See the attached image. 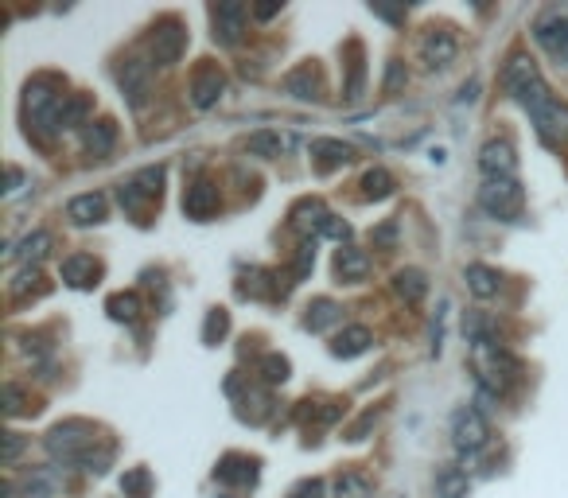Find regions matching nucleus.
<instances>
[{
    "instance_id": "f257e3e1",
    "label": "nucleus",
    "mask_w": 568,
    "mask_h": 498,
    "mask_svg": "<svg viewBox=\"0 0 568 498\" xmlns=\"http://www.w3.org/2000/svg\"><path fill=\"white\" fill-rule=\"evenodd\" d=\"M471 366H475V378H479L483 397H502V393L510 390L514 374H518V362L510 358V351L498 339L471 343Z\"/></svg>"
},
{
    "instance_id": "f03ea898",
    "label": "nucleus",
    "mask_w": 568,
    "mask_h": 498,
    "mask_svg": "<svg viewBox=\"0 0 568 498\" xmlns=\"http://www.w3.org/2000/svg\"><path fill=\"white\" fill-rule=\"evenodd\" d=\"M502 86H506V94L526 109V113H537L545 102H553V94H549L545 78L537 71V63H533L530 55H522V51L506 59V67H502Z\"/></svg>"
},
{
    "instance_id": "7ed1b4c3",
    "label": "nucleus",
    "mask_w": 568,
    "mask_h": 498,
    "mask_svg": "<svg viewBox=\"0 0 568 498\" xmlns=\"http://www.w3.org/2000/svg\"><path fill=\"white\" fill-rule=\"evenodd\" d=\"M47 456L55 463H63V467H82V460L98 448V436H94V428L86 425V421H63V425H55L47 432Z\"/></svg>"
},
{
    "instance_id": "20e7f679",
    "label": "nucleus",
    "mask_w": 568,
    "mask_h": 498,
    "mask_svg": "<svg viewBox=\"0 0 568 498\" xmlns=\"http://www.w3.org/2000/svg\"><path fill=\"white\" fill-rule=\"evenodd\" d=\"M533 39L541 43V51L568 71V4H549L537 12L533 20Z\"/></svg>"
},
{
    "instance_id": "39448f33",
    "label": "nucleus",
    "mask_w": 568,
    "mask_h": 498,
    "mask_svg": "<svg viewBox=\"0 0 568 498\" xmlns=\"http://www.w3.org/2000/svg\"><path fill=\"white\" fill-rule=\"evenodd\" d=\"M479 207L491 218H518L522 207H526V191H522L518 179H483Z\"/></svg>"
},
{
    "instance_id": "423d86ee",
    "label": "nucleus",
    "mask_w": 568,
    "mask_h": 498,
    "mask_svg": "<svg viewBox=\"0 0 568 498\" xmlns=\"http://www.w3.org/2000/svg\"><path fill=\"white\" fill-rule=\"evenodd\" d=\"M183 51H187V28L179 24L176 16L160 20V24L152 28V36H148V55H152V63H156V67H176L179 59H183Z\"/></svg>"
},
{
    "instance_id": "0eeeda50",
    "label": "nucleus",
    "mask_w": 568,
    "mask_h": 498,
    "mask_svg": "<svg viewBox=\"0 0 568 498\" xmlns=\"http://www.w3.org/2000/svg\"><path fill=\"white\" fill-rule=\"evenodd\" d=\"M487 440H491V425H487L483 409H475V405L456 409V417H452V444L460 448V456H475L479 448H487Z\"/></svg>"
},
{
    "instance_id": "6e6552de",
    "label": "nucleus",
    "mask_w": 568,
    "mask_h": 498,
    "mask_svg": "<svg viewBox=\"0 0 568 498\" xmlns=\"http://www.w3.org/2000/svg\"><path fill=\"white\" fill-rule=\"evenodd\" d=\"M246 20L249 8L242 0H222L211 8V36L218 47H238L246 36Z\"/></svg>"
},
{
    "instance_id": "1a4fd4ad",
    "label": "nucleus",
    "mask_w": 568,
    "mask_h": 498,
    "mask_svg": "<svg viewBox=\"0 0 568 498\" xmlns=\"http://www.w3.org/2000/svg\"><path fill=\"white\" fill-rule=\"evenodd\" d=\"M117 86H121V94H125L129 106L144 109L148 106V94H152V63H144V59H121Z\"/></svg>"
},
{
    "instance_id": "9d476101",
    "label": "nucleus",
    "mask_w": 568,
    "mask_h": 498,
    "mask_svg": "<svg viewBox=\"0 0 568 498\" xmlns=\"http://www.w3.org/2000/svg\"><path fill=\"white\" fill-rule=\"evenodd\" d=\"M533 117V129H537V137L549 144V148H561L568 144V106L565 102H545V106L530 113Z\"/></svg>"
},
{
    "instance_id": "9b49d317",
    "label": "nucleus",
    "mask_w": 568,
    "mask_h": 498,
    "mask_svg": "<svg viewBox=\"0 0 568 498\" xmlns=\"http://www.w3.org/2000/svg\"><path fill=\"white\" fill-rule=\"evenodd\" d=\"M479 172L487 179H514L518 176V152L510 141H487L479 152Z\"/></svg>"
},
{
    "instance_id": "f8f14e48",
    "label": "nucleus",
    "mask_w": 568,
    "mask_h": 498,
    "mask_svg": "<svg viewBox=\"0 0 568 498\" xmlns=\"http://www.w3.org/2000/svg\"><path fill=\"white\" fill-rule=\"evenodd\" d=\"M218 203H222V195H218V183H214V179H195V183L183 191V214L195 218V222H207L211 214H218Z\"/></svg>"
},
{
    "instance_id": "ddd939ff",
    "label": "nucleus",
    "mask_w": 568,
    "mask_h": 498,
    "mask_svg": "<svg viewBox=\"0 0 568 498\" xmlns=\"http://www.w3.org/2000/svg\"><path fill=\"white\" fill-rule=\"evenodd\" d=\"M456 51H460V43H456V36L448 28H428L425 39H421V63H425L428 71L448 67L456 59Z\"/></svg>"
},
{
    "instance_id": "4468645a",
    "label": "nucleus",
    "mask_w": 568,
    "mask_h": 498,
    "mask_svg": "<svg viewBox=\"0 0 568 498\" xmlns=\"http://www.w3.org/2000/svg\"><path fill=\"white\" fill-rule=\"evenodd\" d=\"M222 94H226V74L218 67H199L195 78H191V102H195V109L218 106Z\"/></svg>"
},
{
    "instance_id": "2eb2a0df",
    "label": "nucleus",
    "mask_w": 568,
    "mask_h": 498,
    "mask_svg": "<svg viewBox=\"0 0 568 498\" xmlns=\"http://www.w3.org/2000/svg\"><path fill=\"white\" fill-rule=\"evenodd\" d=\"M331 211L323 207L320 199H304L292 207V230L304 234V238H323V226H327Z\"/></svg>"
},
{
    "instance_id": "dca6fc26",
    "label": "nucleus",
    "mask_w": 568,
    "mask_h": 498,
    "mask_svg": "<svg viewBox=\"0 0 568 498\" xmlns=\"http://www.w3.org/2000/svg\"><path fill=\"white\" fill-rule=\"evenodd\" d=\"M312 160H316L320 172H335V168H347L355 160V148L343 141H331V137H320V141H312Z\"/></svg>"
},
{
    "instance_id": "f3484780",
    "label": "nucleus",
    "mask_w": 568,
    "mask_h": 498,
    "mask_svg": "<svg viewBox=\"0 0 568 498\" xmlns=\"http://www.w3.org/2000/svg\"><path fill=\"white\" fill-rule=\"evenodd\" d=\"M284 90H288L292 98H300V102H320L323 78H320V71L308 63V67H296V71L284 78Z\"/></svg>"
},
{
    "instance_id": "a211bd4d",
    "label": "nucleus",
    "mask_w": 568,
    "mask_h": 498,
    "mask_svg": "<svg viewBox=\"0 0 568 498\" xmlns=\"http://www.w3.org/2000/svg\"><path fill=\"white\" fill-rule=\"evenodd\" d=\"M370 343H374V335H370V327H362V323H351V327H343L339 335H335V343H331V355L335 358H358L370 351Z\"/></svg>"
},
{
    "instance_id": "6ab92c4d",
    "label": "nucleus",
    "mask_w": 568,
    "mask_h": 498,
    "mask_svg": "<svg viewBox=\"0 0 568 498\" xmlns=\"http://www.w3.org/2000/svg\"><path fill=\"white\" fill-rule=\"evenodd\" d=\"M82 144H86V152H90V156H109V152H113V144H117V121H113V117H98V121H90V125L82 129Z\"/></svg>"
},
{
    "instance_id": "aec40b11",
    "label": "nucleus",
    "mask_w": 568,
    "mask_h": 498,
    "mask_svg": "<svg viewBox=\"0 0 568 498\" xmlns=\"http://www.w3.org/2000/svg\"><path fill=\"white\" fill-rule=\"evenodd\" d=\"M67 218H71L74 226H98L106 218V195H98V191L74 195L71 203H67Z\"/></svg>"
},
{
    "instance_id": "412c9836",
    "label": "nucleus",
    "mask_w": 568,
    "mask_h": 498,
    "mask_svg": "<svg viewBox=\"0 0 568 498\" xmlns=\"http://www.w3.org/2000/svg\"><path fill=\"white\" fill-rule=\"evenodd\" d=\"M98 277H102V265L94 257H86V253H74V257L63 261V281L71 288H94Z\"/></svg>"
},
{
    "instance_id": "4be33fe9",
    "label": "nucleus",
    "mask_w": 568,
    "mask_h": 498,
    "mask_svg": "<svg viewBox=\"0 0 568 498\" xmlns=\"http://www.w3.org/2000/svg\"><path fill=\"white\" fill-rule=\"evenodd\" d=\"M370 273V253L358 246H343L335 253V277L339 281H362Z\"/></svg>"
},
{
    "instance_id": "5701e85b",
    "label": "nucleus",
    "mask_w": 568,
    "mask_h": 498,
    "mask_svg": "<svg viewBox=\"0 0 568 498\" xmlns=\"http://www.w3.org/2000/svg\"><path fill=\"white\" fill-rule=\"evenodd\" d=\"M214 475L222 483L246 487V483H257V460H249V456H222V463L214 467Z\"/></svg>"
},
{
    "instance_id": "b1692460",
    "label": "nucleus",
    "mask_w": 568,
    "mask_h": 498,
    "mask_svg": "<svg viewBox=\"0 0 568 498\" xmlns=\"http://www.w3.org/2000/svg\"><path fill=\"white\" fill-rule=\"evenodd\" d=\"M393 292H397L405 304H421L428 296V277L421 269H413V265H409V269H397V273H393Z\"/></svg>"
},
{
    "instance_id": "393cba45",
    "label": "nucleus",
    "mask_w": 568,
    "mask_h": 498,
    "mask_svg": "<svg viewBox=\"0 0 568 498\" xmlns=\"http://www.w3.org/2000/svg\"><path fill=\"white\" fill-rule=\"evenodd\" d=\"M47 249H51V234H47V230H36V234H28L20 246L8 249V261H24L28 269H36L39 261L47 257Z\"/></svg>"
},
{
    "instance_id": "a878e982",
    "label": "nucleus",
    "mask_w": 568,
    "mask_h": 498,
    "mask_svg": "<svg viewBox=\"0 0 568 498\" xmlns=\"http://www.w3.org/2000/svg\"><path fill=\"white\" fill-rule=\"evenodd\" d=\"M288 148H292V137L288 133H273V129H261V133H253L246 141L249 156H261V160H273V156H281Z\"/></svg>"
},
{
    "instance_id": "bb28decb",
    "label": "nucleus",
    "mask_w": 568,
    "mask_h": 498,
    "mask_svg": "<svg viewBox=\"0 0 568 498\" xmlns=\"http://www.w3.org/2000/svg\"><path fill=\"white\" fill-rule=\"evenodd\" d=\"M467 491H471L467 471H460V467H440L436 471V498H467Z\"/></svg>"
},
{
    "instance_id": "cd10ccee",
    "label": "nucleus",
    "mask_w": 568,
    "mask_h": 498,
    "mask_svg": "<svg viewBox=\"0 0 568 498\" xmlns=\"http://www.w3.org/2000/svg\"><path fill=\"white\" fill-rule=\"evenodd\" d=\"M467 288H471V296H479V300H491L498 292V273L491 265H467Z\"/></svg>"
},
{
    "instance_id": "c85d7f7f",
    "label": "nucleus",
    "mask_w": 568,
    "mask_h": 498,
    "mask_svg": "<svg viewBox=\"0 0 568 498\" xmlns=\"http://www.w3.org/2000/svg\"><path fill=\"white\" fill-rule=\"evenodd\" d=\"M106 312H109V320L133 323L141 316V296H137V292H117V296L106 300Z\"/></svg>"
},
{
    "instance_id": "c756f323",
    "label": "nucleus",
    "mask_w": 568,
    "mask_h": 498,
    "mask_svg": "<svg viewBox=\"0 0 568 498\" xmlns=\"http://www.w3.org/2000/svg\"><path fill=\"white\" fill-rule=\"evenodd\" d=\"M335 320H339V304H335V300H327V296H320V300H312V304H308L304 327H308V331H327Z\"/></svg>"
},
{
    "instance_id": "7c9ffc66",
    "label": "nucleus",
    "mask_w": 568,
    "mask_h": 498,
    "mask_svg": "<svg viewBox=\"0 0 568 498\" xmlns=\"http://www.w3.org/2000/svg\"><path fill=\"white\" fill-rule=\"evenodd\" d=\"M242 296H284V288L273 281V273H265V269H253L242 277V285H238Z\"/></svg>"
},
{
    "instance_id": "2f4dec72",
    "label": "nucleus",
    "mask_w": 568,
    "mask_h": 498,
    "mask_svg": "<svg viewBox=\"0 0 568 498\" xmlns=\"http://www.w3.org/2000/svg\"><path fill=\"white\" fill-rule=\"evenodd\" d=\"M257 374H261V382H265V386H284V382H288V374H292V366H288V358L273 351V355H261Z\"/></svg>"
},
{
    "instance_id": "473e14b6",
    "label": "nucleus",
    "mask_w": 568,
    "mask_h": 498,
    "mask_svg": "<svg viewBox=\"0 0 568 498\" xmlns=\"http://www.w3.org/2000/svg\"><path fill=\"white\" fill-rule=\"evenodd\" d=\"M335 495L339 498H374V483H370L366 475H358V471H343V475L335 479Z\"/></svg>"
},
{
    "instance_id": "72a5a7b5",
    "label": "nucleus",
    "mask_w": 568,
    "mask_h": 498,
    "mask_svg": "<svg viewBox=\"0 0 568 498\" xmlns=\"http://www.w3.org/2000/svg\"><path fill=\"white\" fill-rule=\"evenodd\" d=\"M117 199H121V207H125V211L133 214V218H144V211H148V203H152V199L144 195V191H141V187H137V183H133V179L117 187Z\"/></svg>"
},
{
    "instance_id": "f704fd0d",
    "label": "nucleus",
    "mask_w": 568,
    "mask_h": 498,
    "mask_svg": "<svg viewBox=\"0 0 568 498\" xmlns=\"http://www.w3.org/2000/svg\"><path fill=\"white\" fill-rule=\"evenodd\" d=\"M86 113H90V98L86 94H67V102H63V133L74 129V125H90Z\"/></svg>"
},
{
    "instance_id": "c9c22d12",
    "label": "nucleus",
    "mask_w": 568,
    "mask_h": 498,
    "mask_svg": "<svg viewBox=\"0 0 568 498\" xmlns=\"http://www.w3.org/2000/svg\"><path fill=\"white\" fill-rule=\"evenodd\" d=\"M362 191H366V199H386V195H393V176L386 168H370L362 176Z\"/></svg>"
},
{
    "instance_id": "e433bc0d",
    "label": "nucleus",
    "mask_w": 568,
    "mask_h": 498,
    "mask_svg": "<svg viewBox=\"0 0 568 498\" xmlns=\"http://www.w3.org/2000/svg\"><path fill=\"white\" fill-rule=\"evenodd\" d=\"M121 491H125L129 498H148V491H152V475H148V467H133V471H125Z\"/></svg>"
},
{
    "instance_id": "4c0bfd02",
    "label": "nucleus",
    "mask_w": 568,
    "mask_h": 498,
    "mask_svg": "<svg viewBox=\"0 0 568 498\" xmlns=\"http://www.w3.org/2000/svg\"><path fill=\"white\" fill-rule=\"evenodd\" d=\"M55 495V475L51 471H32L24 483V498H51Z\"/></svg>"
},
{
    "instance_id": "58836bf2",
    "label": "nucleus",
    "mask_w": 568,
    "mask_h": 498,
    "mask_svg": "<svg viewBox=\"0 0 568 498\" xmlns=\"http://www.w3.org/2000/svg\"><path fill=\"white\" fill-rule=\"evenodd\" d=\"M312 265H316V242H304V246L296 249V261H292V277H296V281H304V277L312 273Z\"/></svg>"
},
{
    "instance_id": "ea45409f",
    "label": "nucleus",
    "mask_w": 568,
    "mask_h": 498,
    "mask_svg": "<svg viewBox=\"0 0 568 498\" xmlns=\"http://www.w3.org/2000/svg\"><path fill=\"white\" fill-rule=\"evenodd\" d=\"M133 183L141 187L148 199H160V183H164V168H144V172H137L133 176Z\"/></svg>"
},
{
    "instance_id": "a19ab883",
    "label": "nucleus",
    "mask_w": 568,
    "mask_h": 498,
    "mask_svg": "<svg viewBox=\"0 0 568 498\" xmlns=\"http://www.w3.org/2000/svg\"><path fill=\"white\" fill-rule=\"evenodd\" d=\"M230 331V316L222 312V308H211V316H207V327H203V339L207 343H218L222 335Z\"/></svg>"
},
{
    "instance_id": "79ce46f5",
    "label": "nucleus",
    "mask_w": 568,
    "mask_h": 498,
    "mask_svg": "<svg viewBox=\"0 0 568 498\" xmlns=\"http://www.w3.org/2000/svg\"><path fill=\"white\" fill-rule=\"evenodd\" d=\"M20 452H24V436H20V432H4V452H0L4 467H12Z\"/></svg>"
},
{
    "instance_id": "37998d69",
    "label": "nucleus",
    "mask_w": 568,
    "mask_h": 498,
    "mask_svg": "<svg viewBox=\"0 0 568 498\" xmlns=\"http://www.w3.org/2000/svg\"><path fill=\"white\" fill-rule=\"evenodd\" d=\"M4 413H8V417L24 413V393H20L16 382H8V386H4Z\"/></svg>"
},
{
    "instance_id": "c03bdc74",
    "label": "nucleus",
    "mask_w": 568,
    "mask_h": 498,
    "mask_svg": "<svg viewBox=\"0 0 568 498\" xmlns=\"http://www.w3.org/2000/svg\"><path fill=\"white\" fill-rule=\"evenodd\" d=\"M405 82H409V74H405V63H397V59H393L390 67H386V94H397V90H401Z\"/></svg>"
},
{
    "instance_id": "a18cd8bd",
    "label": "nucleus",
    "mask_w": 568,
    "mask_h": 498,
    "mask_svg": "<svg viewBox=\"0 0 568 498\" xmlns=\"http://www.w3.org/2000/svg\"><path fill=\"white\" fill-rule=\"evenodd\" d=\"M343 94H347V98H358V94H362V51H358V43H355V63H351V82L343 86Z\"/></svg>"
},
{
    "instance_id": "49530a36",
    "label": "nucleus",
    "mask_w": 568,
    "mask_h": 498,
    "mask_svg": "<svg viewBox=\"0 0 568 498\" xmlns=\"http://www.w3.org/2000/svg\"><path fill=\"white\" fill-rule=\"evenodd\" d=\"M36 281H39V269H24V273L12 281V300H24L28 288H36Z\"/></svg>"
},
{
    "instance_id": "de8ad7c7",
    "label": "nucleus",
    "mask_w": 568,
    "mask_h": 498,
    "mask_svg": "<svg viewBox=\"0 0 568 498\" xmlns=\"http://www.w3.org/2000/svg\"><path fill=\"white\" fill-rule=\"evenodd\" d=\"M323 238H335V242H347L351 238V226L339 218V214H331L327 218V226H323Z\"/></svg>"
},
{
    "instance_id": "09e8293b",
    "label": "nucleus",
    "mask_w": 568,
    "mask_h": 498,
    "mask_svg": "<svg viewBox=\"0 0 568 498\" xmlns=\"http://www.w3.org/2000/svg\"><path fill=\"white\" fill-rule=\"evenodd\" d=\"M374 246H382V249H393L397 246V222H382L378 230H374Z\"/></svg>"
},
{
    "instance_id": "8fccbe9b",
    "label": "nucleus",
    "mask_w": 568,
    "mask_h": 498,
    "mask_svg": "<svg viewBox=\"0 0 568 498\" xmlns=\"http://www.w3.org/2000/svg\"><path fill=\"white\" fill-rule=\"evenodd\" d=\"M288 498H323V479H304L300 487H292Z\"/></svg>"
},
{
    "instance_id": "3c124183",
    "label": "nucleus",
    "mask_w": 568,
    "mask_h": 498,
    "mask_svg": "<svg viewBox=\"0 0 568 498\" xmlns=\"http://www.w3.org/2000/svg\"><path fill=\"white\" fill-rule=\"evenodd\" d=\"M24 187V172L16 168V164H8V183H4V195H16Z\"/></svg>"
},
{
    "instance_id": "603ef678",
    "label": "nucleus",
    "mask_w": 568,
    "mask_h": 498,
    "mask_svg": "<svg viewBox=\"0 0 568 498\" xmlns=\"http://www.w3.org/2000/svg\"><path fill=\"white\" fill-rule=\"evenodd\" d=\"M370 12H374V16H382V20H393V24H401V20H405V12H401V8H386V4H370Z\"/></svg>"
},
{
    "instance_id": "864d4df0",
    "label": "nucleus",
    "mask_w": 568,
    "mask_h": 498,
    "mask_svg": "<svg viewBox=\"0 0 568 498\" xmlns=\"http://www.w3.org/2000/svg\"><path fill=\"white\" fill-rule=\"evenodd\" d=\"M370 425H374V413H366V417H362V421H358V425L347 432V440H366V428H370Z\"/></svg>"
},
{
    "instance_id": "5fc2aeb1",
    "label": "nucleus",
    "mask_w": 568,
    "mask_h": 498,
    "mask_svg": "<svg viewBox=\"0 0 568 498\" xmlns=\"http://www.w3.org/2000/svg\"><path fill=\"white\" fill-rule=\"evenodd\" d=\"M281 8L284 4H257V8H253V16H257V20H273Z\"/></svg>"
},
{
    "instance_id": "6e6d98bb",
    "label": "nucleus",
    "mask_w": 568,
    "mask_h": 498,
    "mask_svg": "<svg viewBox=\"0 0 568 498\" xmlns=\"http://www.w3.org/2000/svg\"><path fill=\"white\" fill-rule=\"evenodd\" d=\"M475 98H479V82H467L460 90V102H475Z\"/></svg>"
},
{
    "instance_id": "4d7b16f0",
    "label": "nucleus",
    "mask_w": 568,
    "mask_h": 498,
    "mask_svg": "<svg viewBox=\"0 0 568 498\" xmlns=\"http://www.w3.org/2000/svg\"><path fill=\"white\" fill-rule=\"evenodd\" d=\"M4 498H20V495H16V491H12V487H4Z\"/></svg>"
}]
</instances>
